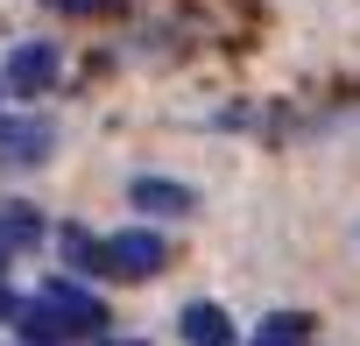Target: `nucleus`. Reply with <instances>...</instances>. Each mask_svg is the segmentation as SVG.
Masks as SVG:
<instances>
[{
  "label": "nucleus",
  "mask_w": 360,
  "mask_h": 346,
  "mask_svg": "<svg viewBox=\"0 0 360 346\" xmlns=\"http://www.w3.org/2000/svg\"><path fill=\"white\" fill-rule=\"evenodd\" d=\"M50 78H57V50L50 43H22L8 57V92H43Z\"/></svg>",
  "instance_id": "3"
},
{
  "label": "nucleus",
  "mask_w": 360,
  "mask_h": 346,
  "mask_svg": "<svg viewBox=\"0 0 360 346\" xmlns=\"http://www.w3.org/2000/svg\"><path fill=\"white\" fill-rule=\"evenodd\" d=\"M304 332H311V325H304L297 311H276V318L255 332V346H304Z\"/></svg>",
  "instance_id": "9"
},
{
  "label": "nucleus",
  "mask_w": 360,
  "mask_h": 346,
  "mask_svg": "<svg viewBox=\"0 0 360 346\" xmlns=\"http://www.w3.org/2000/svg\"><path fill=\"white\" fill-rule=\"evenodd\" d=\"M162 233H148V226H127V233H113L99 255H92V269H106V276H120V283H141V276H155L162 269Z\"/></svg>",
  "instance_id": "1"
},
{
  "label": "nucleus",
  "mask_w": 360,
  "mask_h": 346,
  "mask_svg": "<svg viewBox=\"0 0 360 346\" xmlns=\"http://www.w3.org/2000/svg\"><path fill=\"white\" fill-rule=\"evenodd\" d=\"M106 346H141V339H106Z\"/></svg>",
  "instance_id": "12"
},
{
  "label": "nucleus",
  "mask_w": 360,
  "mask_h": 346,
  "mask_svg": "<svg viewBox=\"0 0 360 346\" xmlns=\"http://www.w3.org/2000/svg\"><path fill=\"white\" fill-rule=\"evenodd\" d=\"M43 148H50V127H43V120L0 127V162H43Z\"/></svg>",
  "instance_id": "5"
},
{
  "label": "nucleus",
  "mask_w": 360,
  "mask_h": 346,
  "mask_svg": "<svg viewBox=\"0 0 360 346\" xmlns=\"http://www.w3.org/2000/svg\"><path fill=\"white\" fill-rule=\"evenodd\" d=\"M15 304H22V297H15V290H0V318H15Z\"/></svg>",
  "instance_id": "11"
},
{
  "label": "nucleus",
  "mask_w": 360,
  "mask_h": 346,
  "mask_svg": "<svg viewBox=\"0 0 360 346\" xmlns=\"http://www.w3.org/2000/svg\"><path fill=\"white\" fill-rule=\"evenodd\" d=\"M29 241H36V212H22V205H15V212H0V262L22 255Z\"/></svg>",
  "instance_id": "8"
},
{
  "label": "nucleus",
  "mask_w": 360,
  "mask_h": 346,
  "mask_svg": "<svg viewBox=\"0 0 360 346\" xmlns=\"http://www.w3.org/2000/svg\"><path fill=\"white\" fill-rule=\"evenodd\" d=\"M57 241H64V255H71V262H78V269H92V255H99V241H92V233H85V226H64V233H57Z\"/></svg>",
  "instance_id": "10"
},
{
  "label": "nucleus",
  "mask_w": 360,
  "mask_h": 346,
  "mask_svg": "<svg viewBox=\"0 0 360 346\" xmlns=\"http://www.w3.org/2000/svg\"><path fill=\"white\" fill-rule=\"evenodd\" d=\"M15 325H22V339L29 346H71V325L43 304V297H29V304H15Z\"/></svg>",
  "instance_id": "4"
},
{
  "label": "nucleus",
  "mask_w": 360,
  "mask_h": 346,
  "mask_svg": "<svg viewBox=\"0 0 360 346\" xmlns=\"http://www.w3.org/2000/svg\"><path fill=\"white\" fill-rule=\"evenodd\" d=\"M184 339H191V346H233V318H226L219 304H191V311H184Z\"/></svg>",
  "instance_id": "6"
},
{
  "label": "nucleus",
  "mask_w": 360,
  "mask_h": 346,
  "mask_svg": "<svg viewBox=\"0 0 360 346\" xmlns=\"http://www.w3.org/2000/svg\"><path fill=\"white\" fill-rule=\"evenodd\" d=\"M134 205H141V212H191V191L169 184V177H141V184H134Z\"/></svg>",
  "instance_id": "7"
},
{
  "label": "nucleus",
  "mask_w": 360,
  "mask_h": 346,
  "mask_svg": "<svg viewBox=\"0 0 360 346\" xmlns=\"http://www.w3.org/2000/svg\"><path fill=\"white\" fill-rule=\"evenodd\" d=\"M43 304H50V311H57V318L71 325V339H85V332H99V325H106L99 297H85V290H78V283H64V276H57V283L43 290Z\"/></svg>",
  "instance_id": "2"
}]
</instances>
